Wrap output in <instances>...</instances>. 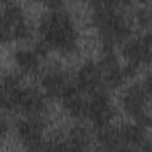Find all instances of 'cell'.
I'll return each mask as SVG.
<instances>
[{
    "mask_svg": "<svg viewBox=\"0 0 152 152\" xmlns=\"http://www.w3.org/2000/svg\"><path fill=\"white\" fill-rule=\"evenodd\" d=\"M38 31L51 50L62 55H72L78 48V32L74 20L63 10H50V12L43 14L39 19Z\"/></svg>",
    "mask_w": 152,
    "mask_h": 152,
    "instance_id": "6da1fadb",
    "label": "cell"
},
{
    "mask_svg": "<svg viewBox=\"0 0 152 152\" xmlns=\"http://www.w3.org/2000/svg\"><path fill=\"white\" fill-rule=\"evenodd\" d=\"M91 21L100 34L103 46L114 48L125 43L132 36V26L119 10L108 7L94 8Z\"/></svg>",
    "mask_w": 152,
    "mask_h": 152,
    "instance_id": "7a4b0ae2",
    "label": "cell"
},
{
    "mask_svg": "<svg viewBox=\"0 0 152 152\" xmlns=\"http://www.w3.org/2000/svg\"><path fill=\"white\" fill-rule=\"evenodd\" d=\"M1 104L5 110L20 113L24 116H40L46 110L44 95L31 87H20L11 93H1Z\"/></svg>",
    "mask_w": 152,
    "mask_h": 152,
    "instance_id": "3957f363",
    "label": "cell"
},
{
    "mask_svg": "<svg viewBox=\"0 0 152 152\" xmlns=\"http://www.w3.org/2000/svg\"><path fill=\"white\" fill-rule=\"evenodd\" d=\"M89 96L90 97L87 100L86 119L90 120L96 129L110 125L115 116V109L109 95L100 89Z\"/></svg>",
    "mask_w": 152,
    "mask_h": 152,
    "instance_id": "277c9868",
    "label": "cell"
},
{
    "mask_svg": "<svg viewBox=\"0 0 152 152\" xmlns=\"http://www.w3.org/2000/svg\"><path fill=\"white\" fill-rule=\"evenodd\" d=\"M44 128L45 125L40 116H24L15 122V132L19 139L30 150H45Z\"/></svg>",
    "mask_w": 152,
    "mask_h": 152,
    "instance_id": "5b68a950",
    "label": "cell"
},
{
    "mask_svg": "<svg viewBox=\"0 0 152 152\" xmlns=\"http://www.w3.org/2000/svg\"><path fill=\"white\" fill-rule=\"evenodd\" d=\"M99 64L103 74V84L106 88L116 89L126 82V76L122 71V68L119 64L118 57L113 48L103 46V52Z\"/></svg>",
    "mask_w": 152,
    "mask_h": 152,
    "instance_id": "8992f818",
    "label": "cell"
},
{
    "mask_svg": "<svg viewBox=\"0 0 152 152\" xmlns=\"http://www.w3.org/2000/svg\"><path fill=\"white\" fill-rule=\"evenodd\" d=\"M103 84V74L99 62L91 59L86 61L76 72V86L87 95H90L101 89Z\"/></svg>",
    "mask_w": 152,
    "mask_h": 152,
    "instance_id": "52a82bcc",
    "label": "cell"
},
{
    "mask_svg": "<svg viewBox=\"0 0 152 152\" xmlns=\"http://www.w3.org/2000/svg\"><path fill=\"white\" fill-rule=\"evenodd\" d=\"M40 84L48 97L57 100L62 99L65 93L74 86L70 82L69 75L61 68L49 69L40 78Z\"/></svg>",
    "mask_w": 152,
    "mask_h": 152,
    "instance_id": "ba28073f",
    "label": "cell"
},
{
    "mask_svg": "<svg viewBox=\"0 0 152 152\" xmlns=\"http://www.w3.org/2000/svg\"><path fill=\"white\" fill-rule=\"evenodd\" d=\"M147 94L142 86L139 83H134L126 88L121 97V106L124 112L135 119L141 113L145 112L146 102H147Z\"/></svg>",
    "mask_w": 152,
    "mask_h": 152,
    "instance_id": "9c48e42d",
    "label": "cell"
},
{
    "mask_svg": "<svg viewBox=\"0 0 152 152\" xmlns=\"http://www.w3.org/2000/svg\"><path fill=\"white\" fill-rule=\"evenodd\" d=\"M121 53L127 62H132L139 66L152 63V49L145 44L141 37L126 40L121 48Z\"/></svg>",
    "mask_w": 152,
    "mask_h": 152,
    "instance_id": "30bf717a",
    "label": "cell"
},
{
    "mask_svg": "<svg viewBox=\"0 0 152 152\" xmlns=\"http://www.w3.org/2000/svg\"><path fill=\"white\" fill-rule=\"evenodd\" d=\"M63 107L69 113L70 116L76 119H86L87 110V99L83 97V93L77 88V86H72L65 95L61 99Z\"/></svg>",
    "mask_w": 152,
    "mask_h": 152,
    "instance_id": "8fae6325",
    "label": "cell"
},
{
    "mask_svg": "<svg viewBox=\"0 0 152 152\" xmlns=\"http://www.w3.org/2000/svg\"><path fill=\"white\" fill-rule=\"evenodd\" d=\"M25 20V13L21 6L17 4L7 5L2 12V19H1V40L2 43H7L12 40L11 31L12 28Z\"/></svg>",
    "mask_w": 152,
    "mask_h": 152,
    "instance_id": "7c38bea8",
    "label": "cell"
},
{
    "mask_svg": "<svg viewBox=\"0 0 152 152\" xmlns=\"http://www.w3.org/2000/svg\"><path fill=\"white\" fill-rule=\"evenodd\" d=\"M119 131L124 148H142L147 140L145 128L138 124H125L119 128Z\"/></svg>",
    "mask_w": 152,
    "mask_h": 152,
    "instance_id": "4fadbf2b",
    "label": "cell"
},
{
    "mask_svg": "<svg viewBox=\"0 0 152 152\" xmlns=\"http://www.w3.org/2000/svg\"><path fill=\"white\" fill-rule=\"evenodd\" d=\"M40 57L33 51L27 49H17L13 53V59L21 74L32 76L39 71Z\"/></svg>",
    "mask_w": 152,
    "mask_h": 152,
    "instance_id": "5bb4252c",
    "label": "cell"
},
{
    "mask_svg": "<svg viewBox=\"0 0 152 152\" xmlns=\"http://www.w3.org/2000/svg\"><path fill=\"white\" fill-rule=\"evenodd\" d=\"M96 131H97L96 138L102 148H104V150L124 148L119 128H115V127H112L110 125H108V126L97 128Z\"/></svg>",
    "mask_w": 152,
    "mask_h": 152,
    "instance_id": "9a60e30c",
    "label": "cell"
},
{
    "mask_svg": "<svg viewBox=\"0 0 152 152\" xmlns=\"http://www.w3.org/2000/svg\"><path fill=\"white\" fill-rule=\"evenodd\" d=\"M68 150H84L89 144L88 131L82 126H74L69 131V137L66 139Z\"/></svg>",
    "mask_w": 152,
    "mask_h": 152,
    "instance_id": "2e32d148",
    "label": "cell"
},
{
    "mask_svg": "<svg viewBox=\"0 0 152 152\" xmlns=\"http://www.w3.org/2000/svg\"><path fill=\"white\" fill-rule=\"evenodd\" d=\"M134 19L139 27L151 28L152 27V8L147 6L137 8L134 12Z\"/></svg>",
    "mask_w": 152,
    "mask_h": 152,
    "instance_id": "e0dca14e",
    "label": "cell"
},
{
    "mask_svg": "<svg viewBox=\"0 0 152 152\" xmlns=\"http://www.w3.org/2000/svg\"><path fill=\"white\" fill-rule=\"evenodd\" d=\"M11 37H12V40L13 39H15V40H27L32 37V28L26 23V20H24V21L17 24L12 28Z\"/></svg>",
    "mask_w": 152,
    "mask_h": 152,
    "instance_id": "ac0fdd59",
    "label": "cell"
},
{
    "mask_svg": "<svg viewBox=\"0 0 152 152\" xmlns=\"http://www.w3.org/2000/svg\"><path fill=\"white\" fill-rule=\"evenodd\" d=\"M33 51L42 58V57H46L50 51H51V48L49 46V44L43 40V39H39L36 44H34V48H33Z\"/></svg>",
    "mask_w": 152,
    "mask_h": 152,
    "instance_id": "d6986e66",
    "label": "cell"
},
{
    "mask_svg": "<svg viewBox=\"0 0 152 152\" xmlns=\"http://www.w3.org/2000/svg\"><path fill=\"white\" fill-rule=\"evenodd\" d=\"M134 120L142 128H152V114H148L146 110L141 113L139 116H137Z\"/></svg>",
    "mask_w": 152,
    "mask_h": 152,
    "instance_id": "ffe728a7",
    "label": "cell"
},
{
    "mask_svg": "<svg viewBox=\"0 0 152 152\" xmlns=\"http://www.w3.org/2000/svg\"><path fill=\"white\" fill-rule=\"evenodd\" d=\"M138 70H139V65L132 63V62H127V64L122 68V71L126 76V78H133L137 74H138Z\"/></svg>",
    "mask_w": 152,
    "mask_h": 152,
    "instance_id": "44dd1931",
    "label": "cell"
},
{
    "mask_svg": "<svg viewBox=\"0 0 152 152\" xmlns=\"http://www.w3.org/2000/svg\"><path fill=\"white\" fill-rule=\"evenodd\" d=\"M36 2H42L48 8H50L51 11H56V10H62L64 1L63 0H33Z\"/></svg>",
    "mask_w": 152,
    "mask_h": 152,
    "instance_id": "7402d4cb",
    "label": "cell"
},
{
    "mask_svg": "<svg viewBox=\"0 0 152 152\" xmlns=\"http://www.w3.org/2000/svg\"><path fill=\"white\" fill-rule=\"evenodd\" d=\"M147 96L150 99H152V71L145 77V81H144V84H142Z\"/></svg>",
    "mask_w": 152,
    "mask_h": 152,
    "instance_id": "603a6c76",
    "label": "cell"
},
{
    "mask_svg": "<svg viewBox=\"0 0 152 152\" xmlns=\"http://www.w3.org/2000/svg\"><path fill=\"white\" fill-rule=\"evenodd\" d=\"M10 131V126H8V122L5 118H1V121H0V133H1V139H4L6 137V134L8 133Z\"/></svg>",
    "mask_w": 152,
    "mask_h": 152,
    "instance_id": "cb8c5ba5",
    "label": "cell"
},
{
    "mask_svg": "<svg viewBox=\"0 0 152 152\" xmlns=\"http://www.w3.org/2000/svg\"><path fill=\"white\" fill-rule=\"evenodd\" d=\"M141 39L145 42L146 45H148V46L152 49V28H150L148 31H146V32L141 36Z\"/></svg>",
    "mask_w": 152,
    "mask_h": 152,
    "instance_id": "d4e9b609",
    "label": "cell"
},
{
    "mask_svg": "<svg viewBox=\"0 0 152 152\" xmlns=\"http://www.w3.org/2000/svg\"><path fill=\"white\" fill-rule=\"evenodd\" d=\"M1 2L4 4V5H11V4H13L14 2V0H1Z\"/></svg>",
    "mask_w": 152,
    "mask_h": 152,
    "instance_id": "484cf974",
    "label": "cell"
},
{
    "mask_svg": "<svg viewBox=\"0 0 152 152\" xmlns=\"http://www.w3.org/2000/svg\"><path fill=\"white\" fill-rule=\"evenodd\" d=\"M147 7L152 8V0H148V4H147Z\"/></svg>",
    "mask_w": 152,
    "mask_h": 152,
    "instance_id": "4316f807",
    "label": "cell"
},
{
    "mask_svg": "<svg viewBox=\"0 0 152 152\" xmlns=\"http://www.w3.org/2000/svg\"><path fill=\"white\" fill-rule=\"evenodd\" d=\"M81 1H88V0H81Z\"/></svg>",
    "mask_w": 152,
    "mask_h": 152,
    "instance_id": "83f0119b",
    "label": "cell"
}]
</instances>
